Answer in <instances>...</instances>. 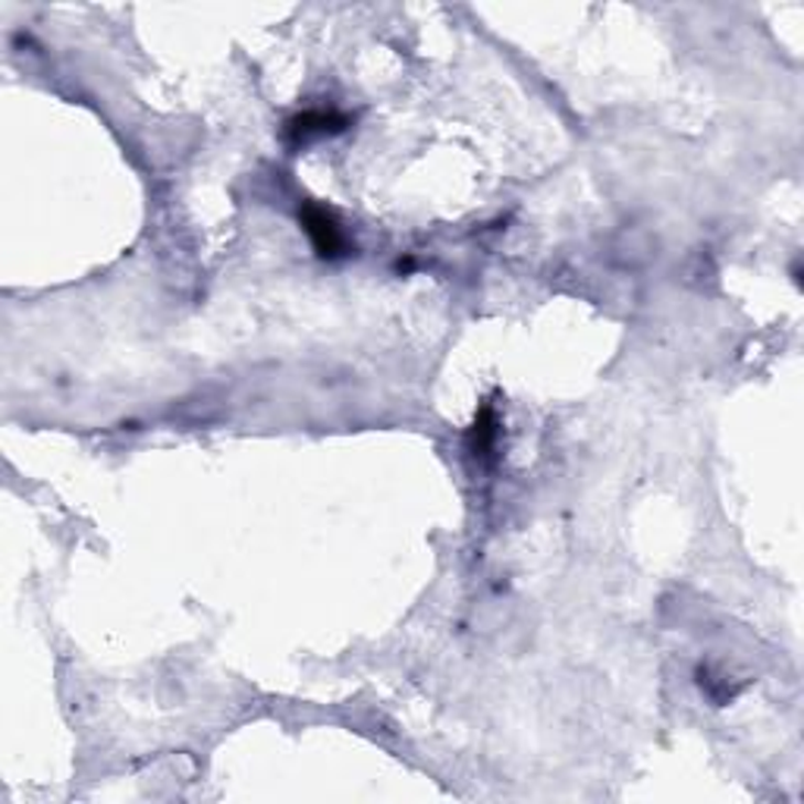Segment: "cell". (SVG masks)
I'll use <instances>...</instances> for the list:
<instances>
[{
    "label": "cell",
    "mask_w": 804,
    "mask_h": 804,
    "mask_svg": "<svg viewBox=\"0 0 804 804\" xmlns=\"http://www.w3.org/2000/svg\"><path fill=\"white\" fill-rule=\"evenodd\" d=\"M299 221L302 227L309 233L311 246L321 258H343L350 251V239L346 233L340 227V221L333 217V211H328L324 205H314V202H305L299 207Z\"/></svg>",
    "instance_id": "6da1fadb"
},
{
    "label": "cell",
    "mask_w": 804,
    "mask_h": 804,
    "mask_svg": "<svg viewBox=\"0 0 804 804\" xmlns=\"http://www.w3.org/2000/svg\"><path fill=\"white\" fill-rule=\"evenodd\" d=\"M496 440H500V418H496L494 406H484L478 418H474L472 428V453L478 459L491 455L496 450Z\"/></svg>",
    "instance_id": "3957f363"
},
{
    "label": "cell",
    "mask_w": 804,
    "mask_h": 804,
    "mask_svg": "<svg viewBox=\"0 0 804 804\" xmlns=\"http://www.w3.org/2000/svg\"><path fill=\"white\" fill-rule=\"evenodd\" d=\"M350 126V120L336 110H305L299 117H292L287 124V136L292 144H305L311 139H324V136H336Z\"/></svg>",
    "instance_id": "7a4b0ae2"
}]
</instances>
